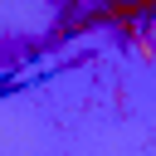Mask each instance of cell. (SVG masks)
<instances>
[{
	"mask_svg": "<svg viewBox=\"0 0 156 156\" xmlns=\"http://www.w3.org/2000/svg\"><path fill=\"white\" fill-rule=\"evenodd\" d=\"M63 5H73V0H63Z\"/></svg>",
	"mask_w": 156,
	"mask_h": 156,
	"instance_id": "6da1fadb",
	"label": "cell"
}]
</instances>
